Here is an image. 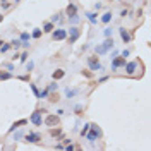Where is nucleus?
<instances>
[{
  "mask_svg": "<svg viewBox=\"0 0 151 151\" xmlns=\"http://www.w3.org/2000/svg\"><path fill=\"white\" fill-rule=\"evenodd\" d=\"M110 48H113V39L110 38H107L103 43H100V45H96V48H94V52H96V55H103V53H107Z\"/></svg>",
  "mask_w": 151,
  "mask_h": 151,
  "instance_id": "f257e3e1",
  "label": "nucleus"
},
{
  "mask_svg": "<svg viewBox=\"0 0 151 151\" xmlns=\"http://www.w3.org/2000/svg\"><path fill=\"white\" fill-rule=\"evenodd\" d=\"M89 129H91V132H89V131L86 132V137H88V141H89V143H94V141L101 136V129H100L98 125H94V124L89 125Z\"/></svg>",
  "mask_w": 151,
  "mask_h": 151,
  "instance_id": "f03ea898",
  "label": "nucleus"
},
{
  "mask_svg": "<svg viewBox=\"0 0 151 151\" xmlns=\"http://www.w3.org/2000/svg\"><path fill=\"white\" fill-rule=\"evenodd\" d=\"M60 124V115H46V118H45V125H48V127H55Z\"/></svg>",
  "mask_w": 151,
  "mask_h": 151,
  "instance_id": "7ed1b4c3",
  "label": "nucleus"
},
{
  "mask_svg": "<svg viewBox=\"0 0 151 151\" xmlns=\"http://www.w3.org/2000/svg\"><path fill=\"white\" fill-rule=\"evenodd\" d=\"M45 112V110H36V112L31 113V117H29V120L35 124V125H43V118H41V113Z\"/></svg>",
  "mask_w": 151,
  "mask_h": 151,
  "instance_id": "20e7f679",
  "label": "nucleus"
},
{
  "mask_svg": "<svg viewBox=\"0 0 151 151\" xmlns=\"http://www.w3.org/2000/svg\"><path fill=\"white\" fill-rule=\"evenodd\" d=\"M88 65H89L91 71H101L103 69L101 64H100V60H98V57H89L88 58Z\"/></svg>",
  "mask_w": 151,
  "mask_h": 151,
  "instance_id": "39448f33",
  "label": "nucleus"
},
{
  "mask_svg": "<svg viewBox=\"0 0 151 151\" xmlns=\"http://www.w3.org/2000/svg\"><path fill=\"white\" fill-rule=\"evenodd\" d=\"M79 36H81V31L77 29V28H71V31H69V36H67V39H69V43L72 45V43H76L77 39H79Z\"/></svg>",
  "mask_w": 151,
  "mask_h": 151,
  "instance_id": "423d86ee",
  "label": "nucleus"
},
{
  "mask_svg": "<svg viewBox=\"0 0 151 151\" xmlns=\"http://www.w3.org/2000/svg\"><path fill=\"white\" fill-rule=\"evenodd\" d=\"M118 67H125V57H113L112 62V71H117Z\"/></svg>",
  "mask_w": 151,
  "mask_h": 151,
  "instance_id": "0eeeda50",
  "label": "nucleus"
},
{
  "mask_svg": "<svg viewBox=\"0 0 151 151\" xmlns=\"http://www.w3.org/2000/svg\"><path fill=\"white\" fill-rule=\"evenodd\" d=\"M65 38H67V31L65 29H55V31H52V39H55V41H62Z\"/></svg>",
  "mask_w": 151,
  "mask_h": 151,
  "instance_id": "6e6552de",
  "label": "nucleus"
},
{
  "mask_svg": "<svg viewBox=\"0 0 151 151\" xmlns=\"http://www.w3.org/2000/svg\"><path fill=\"white\" fill-rule=\"evenodd\" d=\"M28 143H39V139H41V136L38 134V132H29L26 137H24Z\"/></svg>",
  "mask_w": 151,
  "mask_h": 151,
  "instance_id": "1a4fd4ad",
  "label": "nucleus"
},
{
  "mask_svg": "<svg viewBox=\"0 0 151 151\" xmlns=\"http://www.w3.org/2000/svg\"><path fill=\"white\" fill-rule=\"evenodd\" d=\"M118 33H120V38H122V41H124V43H129V41H131V33H129L125 28H120V29H118Z\"/></svg>",
  "mask_w": 151,
  "mask_h": 151,
  "instance_id": "9d476101",
  "label": "nucleus"
},
{
  "mask_svg": "<svg viewBox=\"0 0 151 151\" xmlns=\"http://www.w3.org/2000/svg\"><path fill=\"white\" fill-rule=\"evenodd\" d=\"M26 124H28V120H26V118H22V120H17V122H14V124H12V127L9 129V132H14L16 129H21V127H24Z\"/></svg>",
  "mask_w": 151,
  "mask_h": 151,
  "instance_id": "9b49d317",
  "label": "nucleus"
},
{
  "mask_svg": "<svg viewBox=\"0 0 151 151\" xmlns=\"http://www.w3.org/2000/svg\"><path fill=\"white\" fill-rule=\"evenodd\" d=\"M65 14H67V16H74V14H77V7H76L74 3H69L67 9H65Z\"/></svg>",
  "mask_w": 151,
  "mask_h": 151,
  "instance_id": "f8f14e48",
  "label": "nucleus"
},
{
  "mask_svg": "<svg viewBox=\"0 0 151 151\" xmlns=\"http://www.w3.org/2000/svg\"><path fill=\"white\" fill-rule=\"evenodd\" d=\"M125 65H127V74L129 76H132L137 69V62H131V64H125Z\"/></svg>",
  "mask_w": 151,
  "mask_h": 151,
  "instance_id": "ddd939ff",
  "label": "nucleus"
},
{
  "mask_svg": "<svg viewBox=\"0 0 151 151\" xmlns=\"http://www.w3.org/2000/svg\"><path fill=\"white\" fill-rule=\"evenodd\" d=\"M84 16L89 19V22H91V24H96V22H98V14H94V12H86Z\"/></svg>",
  "mask_w": 151,
  "mask_h": 151,
  "instance_id": "4468645a",
  "label": "nucleus"
},
{
  "mask_svg": "<svg viewBox=\"0 0 151 151\" xmlns=\"http://www.w3.org/2000/svg\"><path fill=\"white\" fill-rule=\"evenodd\" d=\"M64 76H65V71H62V69H57L55 72H53V74H52V77H53V79H55V81H58V79H62V77H64Z\"/></svg>",
  "mask_w": 151,
  "mask_h": 151,
  "instance_id": "2eb2a0df",
  "label": "nucleus"
},
{
  "mask_svg": "<svg viewBox=\"0 0 151 151\" xmlns=\"http://www.w3.org/2000/svg\"><path fill=\"white\" fill-rule=\"evenodd\" d=\"M55 28H53V22H45L43 24V33H52Z\"/></svg>",
  "mask_w": 151,
  "mask_h": 151,
  "instance_id": "dca6fc26",
  "label": "nucleus"
},
{
  "mask_svg": "<svg viewBox=\"0 0 151 151\" xmlns=\"http://www.w3.org/2000/svg\"><path fill=\"white\" fill-rule=\"evenodd\" d=\"M110 21H112V12H105V14L101 16V22H103V24H108Z\"/></svg>",
  "mask_w": 151,
  "mask_h": 151,
  "instance_id": "f3484780",
  "label": "nucleus"
},
{
  "mask_svg": "<svg viewBox=\"0 0 151 151\" xmlns=\"http://www.w3.org/2000/svg\"><path fill=\"white\" fill-rule=\"evenodd\" d=\"M60 134H62V131H60V129H58V127H52V129H50V136H52V137H58V136H60Z\"/></svg>",
  "mask_w": 151,
  "mask_h": 151,
  "instance_id": "a211bd4d",
  "label": "nucleus"
},
{
  "mask_svg": "<svg viewBox=\"0 0 151 151\" xmlns=\"http://www.w3.org/2000/svg\"><path fill=\"white\" fill-rule=\"evenodd\" d=\"M9 48H10V43H2V45H0V53L9 52Z\"/></svg>",
  "mask_w": 151,
  "mask_h": 151,
  "instance_id": "6ab92c4d",
  "label": "nucleus"
},
{
  "mask_svg": "<svg viewBox=\"0 0 151 151\" xmlns=\"http://www.w3.org/2000/svg\"><path fill=\"white\" fill-rule=\"evenodd\" d=\"M12 74L10 72H0V81H5V79H10Z\"/></svg>",
  "mask_w": 151,
  "mask_h": 151,
  "instance_id": "aec40b11",
  "label": "nucleus"
},
{
  "mask_svg": "<svg viewBox=\"0 0 151 151\" xmlns=\"http://www.w3.org/2000/svg\"><path fill=\"white\" fill-rule=\"evenodd\" d=\"M69 22L77 24V22H79V16H77V14H74V16H69Z\"/></svg>",
  "mask_w": 151,
  "mask_h": 151,
  "instance_id": "412c9836",
  "label": "nucleus"
},
{
  "mask_svg": "<svg viewBox=\"0 0 151 151\" xmlns=\"http://www.w3.org/2000/svg\"><path fill=\"white\" fill-rule=\"evenodd\" d=\"M76 93H77V91H76V89H71V88H67V89H65V94H67V98H72Z\"/></svg>",
  "mask_w": 151,
  "mask_h": 151,
  "instance_id": "4be33fe9",
  "label": "nucleus"
},
{
  "mask_svg": "<svg viewBox=\"0 0 151 151\" xmlns=\"http://www.w3.org/2000/svg\"><path fill=\"white\" fill-rule=\"evenodd\" d=\"M89 125H91V124H84V127H82V129H81V136H82V137H84V136H86V132L89 131Z\"/></svg>",
  "mask_w": 151,
  "mask_h": 151,
  "instance_id": "5701e85b",
  "label": "nucleus"
},
{
  "mask_svg": "<svg viewBox=\"0 0 151 151\" xmlns=\"http://www.w3.org/2000/svg\"><path fill=\"white\" fill-rule=\"evenodd\" d=\"M41 33H43V29H35V31H33V38L38 39V38L41 36Z\"/></svg>",
  "mask_w": 151,
  "mask_h": 151,
  "instance_id": "b1692460",
  "label": "nucleus"
},
{
  "mask_svg": "<svg viewBox=\"0 0 151 151\" xmlns=\"http://www.w3.org/2000/svg\"><path fill=\"white\" fill-rule=\"evenodd\" d=\"M21 41H29V33H22L21 35Z\"/></svg>",
  "mask_w": 151,
  "mask_h": 151,
  "instance_id": "393cba45",
  "label": "nucleus"
},
{
  "mask_svg": "<svg viewBox=\"0 0 151 151\" xmlns=\"http://www.w3.org/2000/svg\"><path fill=\"white\" fill-rule=\"evenodd\" d=\"M10 45H12V46H16V48H19V46H21V39H12V41H10Z\"/></svg>",
  "mask_w": 151,
  "mask_h": 151,
  "instance_id": "a878e982",
  "label": "nucleus"
},
{
  "mask_svg": "<svg viewBox=\"0 0 151 151\" xmlns=\"http://www.w3.org/2000/svg\"><path fill=\"white\" fill-rule=\"evenodd\" d=\"M19 60H21V62H26V60H28V52L21 53V55H19Z\"/></svg>",
  "mask_w": 151,
  "mask_h": 151,
  "instance_id": "bb28decb",
  "label": "nucleus"
},
{
  "mask_svg": "<svg viewBox=\"0 0 151 151\" xmlns=\"http://www.w3.org/2000/svg\"><path fill=\"white\" fill-rule=\"evenodd\" d=\"M48 100H50V101H52V103H57V101H58V100H60V98H58V94H52V96H50V98H48Z\"/></svg>",
  "mask_w": 151,
  "mask_h": 151,
  "instance_id": "cd10ccee",
  "label": "nucleus"
},
{
  "mask_svg": "<svg viewBox=\"0 0 151 151\" xmlns=\"http://www.w3.org/2000/svg\"><path fill=\"white\" fill-rule=\"evenodd\" d=\"M2 67L7 69V71H14V65H12V64H2Z\"/></svg>",
  "mask_w": 151,
  "mask_h": 151,
  "instance_id": "c85d7f7f",
  "label": "nucleus"
},
{
  "mask_svg": "<svg viewBox=\"0 0 151 151\" xmlns=\"http://www.w3.org/2000/svg\"><path fill=\"white\" fill-rule=\"evenodd\" d=\"M65 150H67V151H74V150H79V146H74V144H67V146H65Z\"/></svg>",
  "mask_w": 151,
  "mask_h": 151,
  "instance_id": "c756f323",
  "label": "nucleus"
},
{
  "mask_svg": "<svg viewBox=\"0 0 151 151\" xmlns=\"http://www.w3.org/2000/svg\"><path fill=\"white\" fill-rule=\"evenodd\" d=\"M31 89H33V93H35V96H36V98H39V91H38V88L35 86V84H31Z\"/></svg>",
  "mask_w": 151,
  "mask_h": 151,
  "instance_id": "7c9ffc66",
  "label": "nucleus"
},
{
  "mask_svg": "<svg viewBox=\"0 0 151 151\" xmlns=\"http://www.w3.org/2000/svg\"><path fill=\"white\" fill-rule=\"evenodd\" d=\"M48 93H50L48 89H43V91L39 93V98H46V96H48Z\"/></svg>",
  "mask_w": 151,
  "mask_h": 151,
  "instance_id": "2f4dec72",
  "label": "nucleus"
},
{
  "mask_svg": "<svg viewBox=\"0 0 151 151\" xmlns=\"http://www.w3.org/2000/svg\"><path fill=\"white\" fill-rule=\"evenodd\" d=\"M105 36H107V38L112 36V28H107V29H105Z\"/></svg>",
  "mask_w": 151,
  "mask_h": 151,
  "instance_id": "473e14b6",
  "label": "nucleus"
},
{
  "mask_svg": "<svg viewBox=\"0 0 151 151\" xmlns=\"http://www.w3.org/2000/svg\"><path fill=\"white\" fill-rule=\"evenodd\" d=\"M57 88H58V86H57L55 82H52V84H50V86H48V91H55Z\"/></svg>",
  "mask_w": 151,
  "mask_h": 151,
  "instance_id": "72a5a7b5",
  "label": "nucleus"
},
{
  "mask_svg": "<svg viewBox=\"0 0 151 151\" xmlns=\"http://www.w3.org/2000/svg\"><path fill=\"white\" fill-rule=\"evenodd\" d=\"M57 21H60V16H58V14L52 16V21H50V22H57Z\"/></svg>",
  "mask_w": 151,
  "mask_h": 151,
  "instance_id": "f704fd0d",
  "label": "nucleus"
},
{
  "mask_svg": "<svg viewBox=\"0 0 151 151\" xmlns=\"http://www.w3.org/2000/svg\"><path fill=\"white\" fill-rule=\"evenodd\" d=\"M0 5H2L3 9H9V7H10V3H9V2H0Z\"/></svg>",
  "mask_w": 151,
  "mask_h": 151,
  "instance_id": "c9c22d12",
  "label": "nucleus"
},
{
  "mask_svg": "<svg viewBox=\"0 0 151 151\" xmlns=\"http://www.w3.org/2000/svg\"><path fill=\"white\" fill-rule=\"evenodd\" d=\"M76 113H77V115H79V113H82V107H81V105H77V107H76Z\"/></svg>",
  "mask_w": 151,
  "mask_h": 151,
  "instance_id": "e433bc0d",
  "label": "nucleus"
},
{
  "mask_svg": "<svg viewBox=\"0 0 151 151\" xmlns=\"http://www.w3.org/2000/svg\"><path fill=\"white\" fill-rule=\"evenodd\" d=\"M82 76H86V77H91V72H89V71H82Z\"/></svg>",
  "mask_w": 151,
  "mask_h": 151,
  "instance_id": "4c0bfd02",
  "label": "nucleus"
},
{
  "mask_svg": "<svg viewBox=\"0 0 151 151\" xmlns=\"http://www.w3.org/2000/svg\"><path fill=\"white\" fill-rule=\"evenodd\" d=\"M21 136H22V132H21V131H19V132H16V136H14V139H19Z\"/></svg>",
  "mask_w": 151,
  "mask_h": 151,
  "instance_id": "58836bf2",
  "label": "nucleus"
},
{
  "mask_svg": "<svg viewBox=\"0 0 151 151\" xmlns=\"http://www.w3.org/2000/svg\"><path fill=\"white\" fill-rule=\"evenodd\" d=\"M122 57H129V50H124V52H122Z\"/></svg>",
  "mask_w": 151,
  "mask_h": 151,
  "instance_id": "ea45409f",
  "label": "nucleus"
},
{
  "mask_svg": "<svg viewBox=\"0 0 151 151\" xmlns=\"http://www.w3.org/2000/svg\"><path fill=\"white\" fill-rule=\"evenodd\" d=\"M2 21H3V16H2V14H0V22H2Z\"/></svg>",
  "mask_w": 151,
  "mask_h": 151,
  "instance_id": "a19ab883",
  "label": "nucleus"
},
{
  "mask_svg": "<svg viewBox=\"0 0 151 151\" xmlns=\"http://www.w3.org/2000/svg\"><path fill=\"white\" fill-rule=\"evenodd\" d=\"M0 2H7V0H0Z\"/></svg>",
  "mask_w": 151,
  "mask_h": 151,
  "instance_id": "79ce46f5",
  "label": "nucleus"
},
{
  "mask_svg": "<svg viewBox=\"0 0 151 151\" xmlns=\"http://www.w3.org/2000/svg\"><path fill=\"white\" fill-rule=\"evenodd\" d=\"M17 2H21V0H16V3H17Z\"/></svg>",
  "mask_w": 151,
  "mask_h": 151,
  "instance_id": "37998d69",
  "label": "nucleus"
},
{
  "mask_svg": "<svg viewBox=\"0 0 151 151\" xmlns=\"http://www.w3.org/2000/svg\"><path fill=\"white\" fill-rule=\"evenodd\" d=\"M2 43H3V41H0V45H2Z\"/></svg>",
  "mask_w": 151,
  "mask_h": 151,
  "instance_id": "c03bdc74",
  "label": "nucleus"
}]
</instances>
